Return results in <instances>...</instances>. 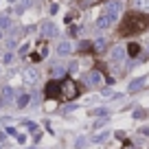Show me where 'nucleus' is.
<instances>
[{
  "label": "nucleus",
  "instance_id": "1",
  "mask_svg": "<svg viewBox=\"0 0 149 149\" xmlns=\"http://www.w3.org/2000/svg\"><path fill=\"white\" fill-rule=\"evenodd\" d=\"M149 29V15L143 13V11H130V13L123 18V24L118 29L121 35H134V33H140Z\"/></svg>",
  "mask_w": 149,
  "mask_h": 149
},
{
  "label": "nucleus",
  "instance_id": "2",
  "mask_svg": "<svg viewBox=\"0 0 149 149\" xmlns=\"http://www.w3.org/2000/svg\"><path fill=\"white\" fill-rule=\"evenodd\" d=\"M79 92H81V86L77 81H72V79H61L59 81V97L74 99V97H79Z\"/></svg>",
  "mask_w": 149,
  "mask_h": 149
},
{
  "label": "nucleus",
  "instance_id": "3",
  "mask_svg": "<svg viewBox=\"0 0 149 149\" xmlns=\"http://www.w3.org/2000/svg\"><path fill=\"white\" fill-rule=\"evenodd\" d=\"M44 94H46L48 99L59 97V81H48V84H46V88H44Z\"/></svg>",
  "mask_w": 149,
  "mask_h": 149
},
{
  "label": "nucleus",
  "instance_id": "4",
  "mask_svg": "<svg viewBox=\"0 0 149 149\" xmlns=\"http://www.w3.org/2000/svg\"><path fill=\"white\" fill-rule=\"evenodd\" d=\"M110 59L112 61H123V59H125V48H123V46H114L110 51Z\"/></svg>",
  "mask_w": 149,
  "mask_h": 149
},
{
  "label": "nucleus",
  "instance_id": "5",
  "mask_svg": "<svg viewBox=\"0 0 149 149\" xmlns=\"http://www.w3.org/2000/svg\"><path fill=\"white\" fill-rule=\"evenodd\" d=\"M86 84H88V86H99V84H101V74H99L97 72V70H92V72H88V74H86Z\"/></svg>",
  "mask_w": 149,
  "mask_h": 149
},
{
  "label": "nucleus",
  "instance_id": "6",
  "mask_svg": "<svg viewBox=\"0 0 149 149\" xmlns=\"http://www.w3.org/2000/svg\"><path fill=\"white\" fill-rule=\"evenodd\" d=\"M116 18H112V15H107V13H103V15H99V20H97V26L99 29H107L112 22H114Z\"/></svg>",
  "mask_w": 149,
  "mask_h": 149
},
{
  "label": "nucleus",
  "instance_id": "7",
  "mask_svg": "<svg viewBox=\"0 0 149 149\" xmlns=\"http://www.w3.org/2000/svg\"><path fill=\"white\" fill-rule=\"evenodd\" d=\"M118 11H121V2H118V0H114V2H110V5H107L105 13L112 15V18H118Z\"/></svg>",
  "mask_w": 149,
  "mask_h": 149
},
{
  "label": "nucleus",
  "instance_id": "8",
  "mask_svg": "<svg viewBox=\"0 0 149 149\" xmlns=\"http://www.w3.org/2000/svg\"><path fill=\"white\" fill-rule=\"evenodd\" d=\"M55 33H57V29H55L53 22H44L42 24V37H51V35H55Z\"/></svg>",
  "mask_w": 149,
  "mask_h": 149
},
{
  "label": "nucleus",
  "instance_id": "9",
  "mask_svg": "<svg viewBox=\"0 0 149 149\" xmlns=\"http://www.w3.org/2000/svg\"><path fill=\"white\" fill-rule=\"evenodd\" d=\"M70 51H72V44L70 42H59L57 44V55H68Z\"/></svg>",
  "mask_w": 149,
  "mask_h": 149
},
{
  "label": "nucleus",
  "instance_id": "10",
  "mask_svg": "<svg viewBox=\"0 0 149 149\" xmlns=\"http://www.w3.org/2000/svg\"><path fill=\"white\" fill-rule=\"evenodd\" d=\"M143 86H145V79L140 77V79H134V81L130 84V90H132V92H136V90H138V88H143Z\"/></svg>",
  "mask_w": 149,
  "mask_h": 149
},
{
  "label": "nucleus",
  "instance_id": "11",
  "mask_svg": "<svg viewBox=\"0 0 149 149\" xmlns=\"http://www.w3.org/2000/svg\"><path fill=\"white\" fill-rule=\"evenodd\" d=\"M127 53H130L132 57H136V55L140 53V46H138V44H134V42H132L130 46H127Z\"/></svg>",
  "mask_w": 149,
  "mask_h": 149
},
{
  "label": "nucleus",
  "instance_id": "12",
  "mask_svg": "<svg viewBox=\"0 0 149 149\" xmlns=\"http://www.w3.org/2000/svg\"><path fill=\"white\" fill-rule=\"evenodd\" d=\"M29 101H31V97H29V94H22V97L18 99V107H26Z\"/></svg>",
  "mask_w": 149,
  "mask_h": 149
},
{
  "label": "nucleus",
  "instance_id": "13",
  "mask_svg": "<svg viewBox=\"0 0 149 149\" xmlns=\"http://www.w3.org/2000/svg\"><path fill=\"white\" fill-rule=\"evenodd\" d=\"M136 9H147L149 11V0H134Z\"/></svg>",
  "mask_w": 149,
  "mask_h": 149
},
{
  "label": "nucleus",
  "instance_id": "14",
  "mask_svg": "<svg viewBox=\"0 0 149 149\" xmlns=\"http://www.w3.org/2000/svg\"><path fill=\"white\" fill-rule=\"evenodd\" d=\"M11 24V20H9V15H0V29H7Z\"/></svg>",
  "mask_w": 149,
  "mask_h": 149
},
{
  "label": "nucleus",
  "instance_id": "15",
  "mask_svg": "<svg viewBox=\"0 0 149 149\" xmlns=\"http://www.w3.org/2000/svg\"><path fill=\"white\" fill-rule=\"evenodd\" d=\"M107 136H110V134H107V132H101V134H97V136H94V138H92V143H101V140H105Z\"/></svg>",
  "mask_w": 149,
  "mask_h": 149
},
{
  "label": "nucleus",
  "instance_id": "16",
  "mask_svg": "<svg viewBox=\"0 0 149 149\" xmlns=\"http://www.w3.org/2000/svg\"><path fill=\"white\" fill-rule=\"evenodd\" d=\"M105 48V40H97L94 42V51H103Z\"/></svg>",
  "mask_w": 149,
  "mask_h": 149
},
{
  "label": "nucleus",
  "instance_id": "17",
  "mask_svg": "<svg viewBox=\"0 0 149 149\" xmlns=\"http://www.w3.org/2000/svg\"><path fill=\"white\" fill-rule=\"evenodd\" d=\"M11 94H13V90H11V88H2V97H5V99H9Z\"/></svg>",
  "mask_w": 149,
  "mask_h": 149
},
{
  "label": "nucleus",
  "instance_id": "18",
  "mask_svg": "<svg viewBox=\"0 0 149 149\" xmlns=\"http://www.w3.org/2000/svg\"><path fill=\"white\" fill-rule=\"evenodd\" d=\"M26 127H29V132H35V130H37V123H33V121H26Z\"/></svg>",
  "mask_w": 149,
  "mask_h": 149
},
{
  "label": "nucleus",
  "instance_id": "19",
  "mask_svg": "<svg viewBox=\"0 0 149 149\" xmlns=\"http://www.w3.org/2000/svg\"><path fill=\"white\" fill-rule=\"evenodd\" d=\"M35 77H37V72H35V70H29V72H26V79H29V81H33Z\"/></svg>",
  "mask_w": 149,
  "mask_h": 149
},
{
  "label": "nucleus",
  "instance_id": "20",
  "mask_svg": "<svg viewBox=\"0 0 149 149\" xmlns=\"http://www.w3.org/2000/svg\"><path fill=\"white\" fill-rule=\"evenodd\" d=\"M11 59H13V55H11V53H7V55H5V57H2V61H5V64H9V61H11Z\"/></svg>",
  "mask_w": 149,
  "mask_h": 149
},
{
  "label": "nucleus",
  "instance_id": "21",
  "mask_svg": "<svg viewBox=\"0 0 149 149\" xmlns=\"http://www.w3.org/2000/svg\"><path fill=\"white\" fill-rule=\"evenodd\" d=\"M79 51H81V53H84V51H90V44H88V42H86V44H81V46H79Z\"/></svg>",
  "mask_w": 149,
  "mask_h": 149
},
{
  "label": "nucleus",
  "instance_id": "22",
  "mask_svg": "<svg viewBox=\"0 0 149 149\" xmlns=\"http://www.w3.org/2000/svg\"><path fill=\"white\" fill-rule=\"evenodd\" d=\"M9 2H18V0H9Z\"/></svg>",
  "mask_w": 149,
  "mask_h": 149
},
{
  "label": "nucleus",
  "instance_id": "23",
  "mask_svg": "<svg viewBox=\"0 0 149 149\" xmlns=\"http://www.w3.org/2000/svg\"><path fill=\"white\" fill-rule=\"evenodd\" d=\"M147 53H149V46H147Z\"/></svg>",
  "mask_w": 149,
  "mask_h": 149
},
{
  "label": "nucleus",
  "instance_id": "24",
  "mask_svg": "<svg viewBox=\"0 0 149 149\" xmlns=\"http://www.w3.org/2000/svg\"><path fill=\"white\" fill-rule=\"evenodd\" d=\"M0 99H2V94H0Z\"/></svg>",
  "mask_w": 149,
  "mask_h": 149
}]
</instances>
